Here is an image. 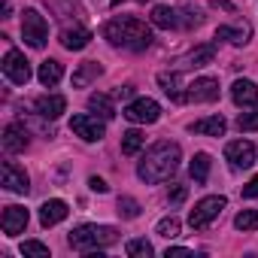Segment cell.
Returning a JSON list of instances; mask_svg holds the SVG:
<instances>
[{
	"label": "cell",
	"instance_id": "cell-39",
	"mask_svg": "<svg viewBox=\"0 0 258 258\" xmlns=\"http://www.w3.org/2000/svg\"><path fill=\"white\" fill-rule=\"evenodd\" d=\"M131 94H134V85H124V88L115 91V97H131Z\"/></svg>",
	"mask_w": 258,
	"mask_h": 258
},
{
	"label": "cell",
	"instance_id": "cell-1",
	"mask_svg": "<svg viewBox=\"0 0 258 258\" xmlns=\"http://www.w3.org/2000/svg\"><path fill=\"white\" fill-rule=\"evenodd\" d=\"M179 158H182L179 146L170 143V140H161V143H155V146L143 155V161L137 164V176H140L143 182H149V185H158V182H164V179H170V176L176 173Z\"/></svg>",
	"mask_w": 258,
	"mask_h": 258
},
{
	"label": "cell",
	"instance_id": "cell-27",
	"mask_svg": "<svg viewBox=\"0 0 258 258\" xmlns=\"http://www.w3.org/2000/svg\"><path fill=\"white\" fill-rule=\"evenodd\" d=\"M88 109L97 112L100 118H112V115H115V106H112V100H109L106 94H91V97H88Z\"/></svg>",
	"mask_w": 258,
	"mask_h": 258
},
{
	"label": "cell",
	"instance_id": "cell-9",
	"mask_svg": "<svg viewBox=\"0 0 258 258\" xmlns=\"http://www.w3.org/2000/svg\"><path fill=\"white\" fill-rule=\"evenodd\" d=\"M4 73H7L10 82L28 85V79H31V64H28V58H25L19 49H10V52L4 55Z\"/></svg>",
	"mask_w": 258,
	"mask_h": 258
},
{
	"label": "cell",
	"instance_id": "cell-15",
	"mask_svg": "<svg viewBox=\"0 0 258 258\" xmlns=\"http://www.w3.org/2000/svg\"><path fill=\"white\" fill-rule=\"evenodd\" d=\"M213 58H216V46H198V49H191L185 58H179L176 67H179V70H195V67L213 64Z\"/></svg>",
	"mask_w": 258,
	"mask_h": 258
},
{
	"label": "cell",
	"instance_id": "cell-21",
	"mask_svg": "<svg viewBox=\"0 0 258 258\" xmlns=\"http://www.w3.org/2000/svg\"><path fill=\"white\" fill-rule=\"evenodd\" d=\"M61 76H64V64L55 61V58L43 61L40 70H37V79H40V85H46V88H55V85L61 82Z\"/></svg>",
	"mask_w": 258,
	"mask_h": 258
},
{
	"label": "cell",
	"instance_id": "cell-12",
	"mask_svg": "<svg viewBox=\"0 0 258 258\" xmlns=\"http://www.w3.org/2000/svg\"><path fill=\"white\" fill-rule=\"evenodd\" d=\"M28 219H31V216H28L25 207H16V204L7 207V210H4V219H0V225H4V234H7V237H19V234L28 228Z\"/></svg>",
	"mask_w": 258,
	"mask_h": 258
},
{
	"label": "cell",
	"instance_id": "cell-11",
	"mask_svg": "<svg viewBox=\"0 0 258 258\" xmlns=\"http://www.w3.org/2000/svg\"><path fill=\"white\" fill-rule=\"evenodd\" d=\"M185 97L191 103H213L219 97V79H213V76L195 79L191 85H185Z\"/></svg>",
	"mask_w": 258,
	"mask_h": 258
},
{
	"label": "cell",
	"instance_id": "cell-7",
	"mask_svg": "<svg viewBox=\"0 0 258 258\" xmlns=\"http://www.w3.org/2000/svg\"><path fill=\"white\" fill-rule=\"evenodd\" d=\"M121 115H124L127 121H134V124H152V121L161 118V106H158V100H152V97H134L131 103L124 106Z\"/></svg>",
	"mask_w": 258,
	"mask_h": 258
},
{
	"label": "cell",
	"instance_id": "cell-10",
	"mask_svg": "<svg viewBox=\"0 0 258 258\" xmlns=\"http://www.w3.org/2000/svg\"><path fill=\"white\" fill-rule=\"evenodd\" d=\"M0 179H4V188L13 191V195H28V191H31V179H28L25 167H19L16 161H4Z\"/></svg>",
	"mask_w": 258,
	"mask_h": 258
},
{
	"label": "cell",
	"instance_id": "cell-2",
	"mask_svg": "<svg viewBox=\"0 0 258 258\" xmlns=\"http://www.w3.org/2000/svg\"><path fill=\"white\" fill-rule=\"evenodd\" d=\"M103 37L118 46V49H127V52H143L152 46V31L146 28V22L134 19V16H115L106 22L103 28Z\"/></svg>",
	"mask_w": 258,
	"mask_h": 258
},
{
	"label": "cell",
	"instance_id": "cell-36",
	"mask_svg": "<svg viewBox=\"0 0 258 258\" xmlns=\"http://www.w3.org/2000/svg\"><path fill=\"white\" fill-rule=\"evenodd\" d=\"M243 198H258V176L243 185Z\"/></svg>",
	"mask_w": 258,
	"mask_h": 258
},
{
	"label": "cell",
	"instance_id": "cell-32",
	"mask_svg": "<svg viewBox=\"0 0 258 258\" xmlns=\"http://www.w3.org/2000/svg\"><path fill=\"white\" fill-rule=\"evenodd\" d=\"M22 255H37V258H49V246L40 240H25L22 243Z\"/></svg>",
	"mask_w": 258,
	"mask_h": 258
},
{
	"label": "cell",
	"instance_id": "cell-38",
	"mask_svg": "<svg viewBox=\"0 0 258 258\" xmlns=\"http://www.w3.org/2000/svg\"><path fill=\"white\" fill-rule=\"evenodd\" d=\"M213 10H228V13H234V4H228V0H213Z\"/></svg>",
	"mask_w": 258,
	"mask_h": 258
},
{
	"label": "cell",
	"instance_id": "cell-30",
	"mask_svg": "<svg viewBox=\"0 0 258 258\" xmlns=\"http://www.w3.org/2000/svg\"><path fill=\"white\" fill-rule=\"evenodd\" d=\"M115 207H118V216H121V219H137V216H140V210H143L134 198H127V195H121Z\"/></svg>",
	"mask_w": 258,
	"mask_h": 258
},
{
	"label": "cell",
	"instance_id": "cell-19",
	"mask_svg": "<svg viewBox=\"0 0 258 258\" xmlns=\"http://www.w3.org/2000/svg\"><path fill=\"white\" fill-rule=\"evenodd\" d=\"M91 43V31L88 28H64L61 31V46L64 49H70V52H79V49H85Z\"/></svg>",
	"mask_w": 258,
	"mask_h": 258
},
{
	"label": "cell",
	"instance_id": "cell-28",
	"mask_svg": "<svg viewBox=\"0 0 258 258\" xmlns=\"http://www.w3.org/2000/svg\"><path fill=\"white\" fill-rule=\"evenodd\" d=\"M124 252L131 255V258H149L155 249H152V243H149V240L137 237V240H127V243H124Z\"/></svg>",
	"mask_w": 258,
	"mask_h": 258
},
{
	"label": "cell",
	"instance_id": "cell-4",
	"mask_svg": "<svg viewBox=\"0 0 258 258\" xmlns=\"http://www.w3.org/2000/svg\"><path fill=\"white\" fill-rule=\"evenodd\" d=\"M228 207V201L222 198V195H210V198H201L198 204H195V210L188 213V225L195 228V231H204V228H210L219 216H222V210Z\"/></svg>",
	"mask_w": 258,
	"mask_h": 258
},
{
	"label": "cell",
	"instance_id": "cell-25",
	"mask_svg": "<svg viewBox=\"0 0 258 258\" xmlns=\"http://www.w3.org/2000/svg\"><path fill=\"white\" fill-rule=\"evenodd\" d=\"M210 155L207 152H198L195 158H191V164H188V173H191V179L195 182H207L210 179Z\"/></svg>",
	"mask_w": 258,
	"mask_h": 258
},
{
	"label": "cell",
	"instance_id": "cell-33",
	"mask_svg": "<svg viewBox=\"0 0 258 258\" xmlns=\"http://www.w3.org/2000/svg\"><path fill=\"white\" fill-rule=\"evenodd\" d=\"M237 127H240V131H258V109L243 112V115L237 118Z\"/></svg>",
	"mask_w": 258,
	"mask_h": 258
},
{
	"label": "cell",
	"instance_id": "cell-20",
	"mask_svg": "<svg viewBox=\"0 0 258 258\" xmlns=\"http://www.w3.org/2000/svg\"><path fill=\"white\" fill-rule=\"evenodd\" d=\"M152 25L155 28H161V31H170V28H179L182 22H179V13L173 10V7H164V4H158V7H152Z\"/></svg>",
	"mask_w": 258,
	"mask_h": 258
},
{
	"label": "cell",
	"instance_id": "cell-8",
	"mask_svg": "<svg viewBox=\"0 0 258 258\" xmlns=\"http://www.w3.org/2000/svg\"><path fill=\"white\" fill-rule=\"evenodd\" d=\"M225 161L231 164V170H249L255 164V146L249 140H231L225 146Z\"/></svg>",
	"mask_w": 258,
	"mask_h": 258
},
{
	"label": "cell",
	"instance_id": "cell-24",
	"mask_svg": "<svg viewBox=\"0 0 258 258\" xmlns=\"http://www.w3.org/2000/svg\"><path fill=\"white\" fill-rule=\"evenodd\" d=\"M100 73H103V67H100L97 61H85V64H79V70L73 73V85H76V88H85V85H91Z\"/></svg>",
	"mask_w": 258,
	"mask_h": 258
},
{
	"label": "cell",
	"instance_id": "cell-22",
	"mask_svg": "<svg viewBox=\"0 0 258 258\" xmlns=\"http://www.w3.org/2000/svg\"><path fill=\"white\" fill-rule=\"evenodd\" d=\"M249 25H237V28H228V25H222V28H216V40H228L231 46H246L249 43Z\"/></svg>",
	"mask_w": 258,
	"mask_h": 258
},
{
	"label": "cell",
	"instance_id": "cell-26",
	"mask_svg": "<svg viewBox=\"0 0 258 258\" xmlns=\"http://www.w3.org/2000/svg\"><path fill=\"white\" fill-rule=\"evenodd\" d=\"M143 146H146V137L137 131V127H134V131H124V134H121V152H124V155H137Z\"/></svg>",
	"mask_w": 258,
	"mask_h": 258
},
{
	"label": "cell",
	"instance_id": "cell-31",
	"mask_svg": "<svg viewBox=\"0 0 258 258\" xmlns=\"http://www.w3.org/2000/svg\"><path fill=\"white\" fill-rule=\"evenodd\" d=\"M155 234H158V237H167V240L179 237V219H176V216H167V219H161V222L155 225Z\"/></svg>",
	"mask_w": 258,
	"mask_h": 258
},
{
	"label": "cell",
	"instance_id": "cell-13",
	"mask_svg": "<svg viewBox=\"0 0 258 258\" xmlns=\"http://www.w3.org/2000/svg\"><path fill=\"white\" fill-rule=\"evenodd\" d=\"M225 127H228V121L222 115H204V118L188 124V131L191 134H204V137H225Z\"/></svg>",
	"mask_w": 258,
	"mask_h": 258
},
{
	"label": "cell",
	"instance_id": "cell-34",
	"mask_svg": "<svg viewBox=\"0 0 258 258\" xmlns=\"http://www.w3.org/2000/svg\"><path fill=\"white\" fill-rule=\"evenodd\" d=\"M185 198H188V188L185 185H170V191H167V204L170 207H179Z\"/></svg>",
	"mask_w": 258,
	"mask_h": 258
},
{
	"label": "cell",
	"instance_id": "cell-23",
	"mask_svg": "<svg viewBox=\"0 0 258 258\" xmlns=\"http://www.w3.org/2000/svg\"><path fill=\"white\" fill-rule=\"evenodd\" d=\"M158 85H161L164 94L173 97L176 103H185V100H188L185 91H182V85H179V73H158Z\"/></svg>",
	"mask_w": 258,
	"mask_h": 258
},
{
	"label": "cell",
	"instance_id": "cell-5",
	"mask_svg": "<svg viewBox=\"0 0 258 258\" xmlns=\"http://www.w3.org/2000/svg\"><path fill=\"white\" fill-rule=\"evenodd\" d=\"M22 37L31 49H43L49 40V25L37 10H25L22 13Z\"/></svg>",
	"mask_w": 258,
	"mask_h": 258
},
{
	"label": "cell",
	"instance_id": "cell-14",
	"mask_svg": "<svg viewBox=\"0 0 258 258\" xmlns=\"http://www.w3.org/2000/svg\"><path fill=\"white\" fill-rule=\"evenodd\" d=\"M4 149L7 152H25L28 149V127L13 121L4 127Z\"/></svg>",
	"mask_w": 258,
	"mask_h": 258
},
{
	"label": "cell",
	"instance_id": "cell-29",
	"mask_svg": "<svg viewBox=\"0 0 258 258\" xmlns=\"http://www.w3.org/2000/svg\"><path fill=\"white\" fill-rule=\"evenodd\" d=\"M234 228L237 231H258V213L255 210H240L237 219H234Z\"/></svg>",
	"mask_w": 258,
	"mask_h": 258
},
{
	"label": "cell",
	"instance_id": "cell-37",
	"mask_svg": "<svg viewBox=\"0 0 258 258\" xmlns=\"http://www.w3.org/2000/svg\"><path fill=\"white\" fill-rule=\"evenodd\" d=\"M164 255H167V258H179V255H191V249H185V246H167Z\"/></svg>",
	"mask_w": 258,
	"mask_h": 258
},
{
	"label": "cell",
	"instance_id": "cell-18",
	"mask_svg": "<svg viewBox=\"0 0 258 258\" xmlns=\"http://www.w3.org/2000/svg\"><path fill=\"white\" fill-rule=\"evenodd\" d=\"M34 109H37V115H43V118H58V115L67 109V100H64L61 94H43V97H37Z\"/></svg>",
	"mask_w": 258,
	"mask_h": 258
},
{
	"label": "cell",
	"instance_id": "cell-17",
	"mask_svg": "<svg viewBox=\"0 0 258 258\" xmlns=\"http://www.w3.org/2000/svg\"><path fill=\"white\" fill-rule=\"evenodd\" d=\"M67 213H70V207L64 204V201H46L43 207H40V225L43 228H52V225H58V222H64L67 219Z\"/></svg>",
	"mask_w": 258,
	"mask_h": 258
},
{
	"label": "cell",
	"instance_id": "cell-35",
	"mask_svg": "<svg viewBox=\"0 0 258 258\" xmlns=\"http://www.w3.org/2000/svg\"><path fill=\"white\" fill-rule=\"evenodd\" d=\"M88 185H91V191H97V195H106V191H109V185H106L100 176H91V179H88Z\"/></svg>",
	"mask_w": 258,
	"mask_h": 258
},
{
	"label": "cell",
	"instance_id": "cell-3",
	"mask_svg": "<svg viewBox=\"0 0 258 258\" xmlns=\"http://www.w3.org/2000/svg\"><path fill=\"white\" fill-rule=\"evenodd\" d=\"M67 243H70V249L88 255V252H97V249H106V246L118 243V234L109 225H79V228L70 231Z\"/></svg>",
	"mask_w": 258,
	"mask_h": 258
},
{
	"label": "cell",
	"instance_id": "cell-16",
	"mask_svg": "<svg viewBox=\"0 0 258 258\" xmlns=\"http://www.w3.org/2000/svg\"><path fill=\"white\" fill-rule=\"evenodd\" d=\"M231 100L237 106H255L258 103V85L252 79H237L231 85Z\"/></svg>",
	"mask_w": 258,
	"mask_h": 258
},
{
	"label": "cell",
	"instance_id": "cell-6",
	"mask_svg": "<svg viewBox=\"0 0 258 258\" xmlns=\"http://www.w3.org/2000/svg\"><path fill=\"white\" fill-rule=\"evenodd\" d=\"M103 121H106V118L79 112V115L70 118V131H73L76 137H82L85 143H97V140H103V134H106V124H103Z\"/></svg>",
	"mask_w": 258,
	"mask_h": 258
}]
</instances>
